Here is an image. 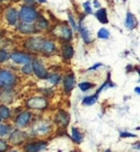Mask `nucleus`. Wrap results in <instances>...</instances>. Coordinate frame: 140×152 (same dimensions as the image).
Segmentation results:
<instances>
[{
    "instance_id": "nucleus-1",
    "label": "nucleus",
    "mask_w": 140,
    "mask_h": 152,
    "mask_svg": "<svg viewBox=\"0 0 140 152\" xmlns=\"http://www.w3.org/2000/svg\"><path fill=\"white\" fill-rule=\"evenodd\" d=\"M17 83V77L9 70H0V89H11Z\"/></svg>"
},
{
    "instance_id": "nucleus-2",
    "label": "nucleus",
    "mask_w": 140,
    "mask_h": 152,
    "mask_svg": "<svg viewBox=\"0 0 140 152\" xmlns=\"http://www.w3.org/2000/svg\"><path fill=\"white\" fill-rule=\"evenodd\" d=\"M20 18H21V20L23 21V22H25V23H31L33 21L37 20L38 14L32 7L25 6V7H23L21 9Z\"/></svg>"
},
{
    "instance_id": "nucleus-3",
    "label": "nucleus",
    "mask_w": 140,
    "mask_h": 152,
    "mask_svg": "<svg viewBox=\"0 0 140 152\" xmlns=\"http://www.w3.org/2000/svg\"><path fill=\"white\" fill-rule=\"evenodd\" d=\"M48 105V102L45 97H32L26 102V106L34 110H44Z\"/></svg>"
},
{
    "instance_id": "nucleus-4",
    "label": "nucleus",
    "mask_w": 140,
    "mask_h": 152,
    "mask_svg": "<svg viewBox=\"0 0 140 152\" xmlns=\"http://www.w3.org/2000/svg\"><path fill=\"white\" fill-rule=\"evenodd\" d=\"M32 70L34 71L35 75H36L40 79H47V77H48L47 70L45 69V67L43 66V64H42L40 60H37V59L33 60V64H32Z\"/></svg>"
},
{
    "instance_id": "nucleus-5",
    "label": "nucleus",
    "mask_w": 140,
    "mask_h": 152,
    "mask_svg": "<svg viewBox=\"0 0 140 152\" xmlns=\"http://www.w3.org/2000/svg\"><path fill=\"white\" fill-rule=\"evenodd\" d=\"M47 147L46 141H36V142H30L24 145V150L26 152H41L45 150Z\"/></svg>"
},
{
    "instance_id": "nucleus-6",
    "label": "nucleus",
    "mask_w": 140,
    "mask_h": 152,
    "mask_svg": "<svg viewBox=\"0 0 140 152\" xmlns=\"http://www.w3.org/2000/svg\"><path fill=\"white\" fill-rule=\"evenodd\" d=\"M54 33L56 35H58L59 37L62 38V39H66V41H69L72 37L71 30L67 25H59V26H57L54 30Z\"/></svg>"
},
{
    "instance_id": "nucleus-7",
    "label": "nucleus",
    "mask_w": 140,
    "mask_h": 152,
    "mask_svg": "<svg viewBox=\"0 0 140 152\" xmlns=\"http://www.w3.org/2000/svg\"><path fill=\"white\" fill-rule=\"evenodd\" d=\"M31 117H32V115L30 112H23V113H21L17 117V119H15L17 127H19V128L26 127L27 125L30 124V121H31Z\"/></svg>"
},
{
    "instance_id": "nucleus-8",
    "label": "nucleus",
    "mask_w": 140,
    "mask_h": 152,
    "mask_svg": "<svg viewBox=\"0 0 140 152\" xmlns=\"http://www.w3.org/2000/svg\"><path fill=\"white\" fill-rule=\"evenodd\" d=\"M43 41H44V39L38 38V37L30 38V39H27V41L25 42V47H26L27 49H30V50H33V52H40Z\"/></svg>"
},
{
    "instance_id": "nucleus-9",
    "label": "nucleus",
    "mask_w": 140,
    "mask_h": 152,
    "mask_svg": "<svg viewBox=\"0 0 140 152\" xmlns=\"http://www.w3.org/2000/svg\"><path fill=\"white\" fill-rule=\"evenodd\" d=\"M11 59L13 60L14 62L17 64H30L31 62V57L30 55H26L24 53H20V52H14L12 55H11Z\"/></svg>"
},
{
    "instance_id": "nucleus-10",
    "label": "nucleus",
    "mask_w": 140,
    "mask_h": 152,
    "mask_svg": "<svg viewBox=\"0 0 140 152\" xmlns=\"http://www.w3.org/2000/svg\"><path fill=\"white\" fill-rule=\"evenodd\" d=\"M55 50H56V46H55L54 42L43 41L40 52H42L43 54H46V55H51V54H54Z\"/></svg>"
},
{
    "instance_id": "nucleus-11",
    "label": "nucleus",
    "mask_w": 140,
    "mask_h": 152,
    "mask_svg": "<svg viewBox=\"0 0 140 152\" xmlns=\"http://www.w3.org/2000/svg\"><path fill=\"white\" fill-rule=\"evenodd\" d=\"M26 138H27V135L25 134V132L17 130V132H14L11 134L10 141L12 142L13 145H19V143H21V142L25 141Z\"/></svg>"
},
{
    "instance_id": "nucleus-12",
    "label": "nucleus",
    "mask_w": 140,
    "mask_h": 152,
    "mask_svg": "<svg viewBox=\"0 0 140 152\" xmlns=\"http://www.w3.org/2000/svg\"><path fill=\"white\" fill-rule=\"evenodd\" d=\"M56 124L58 125V126H62V127H66L69 123V116L68 114L64 111H59L56 115Z\"/></svg>"
},
{
    "instance_id": "nucleus-13",
    "label": "nucleus",
    "mask_w": 140,
    "mask_h": 152,
    "mask_svg": "<svg viewBox=\"0 0 140 152\" xmlns=\"http://www.w3.org/2000/svg\"><path fill=\"white\" fill-rule=\"evenodd\" d=\"M6 18H7V21L9 22V24L14 25L17 23L18 18H19V13L18 11L14 9V8H9L6 12Z\"/></svg>"
},
{
    "instance_id": "nucleus-14",
    "label": "nucleus",
    "mask_w": 140,
    "mask_h": 152,
    "mask_svg": "<svg viewBox=\"0 0 140 152\" xmlns=\"http://www.w3.org/2000/svg\"><path fill=\"white\" fill-rule=\"evenodd\" d=\"M75 79L73 75H68V76L65 77L64 79V88H65L66 92H70V91L75 88Z\"/></svg>"
},
{
    "instance_id": "nucleus-15",
    "label": "nucleus",
    "mask_w": 140,
    "mask_h": 152,
    "mask_svg": "<svg viewBox=\"0 0 140 152\" xmlns=\"http://www.w3.org/2000/svg\"><path fill=\"white\" fill-rule=\"evenodd\" d=\"M18 28H19V31L24 33V34H32V33H35V32H36L35 25H32V24H30V23H25V22L21 23Z\"/></svg>"
},
{
    "instance_id": "nucleus-16",
    "label": "nucleus",
    "mask_w": 140,
    "mask_h": 152,
    "mask_svg": "<svg viewBox=\"0 0 140 152\" xmlns=\"http://www.w3.org/2000/svg\"><path fill=\"white\" fill-rule=\"evenodd\" d=\"M125 24H126L127 28H129V30L133 28L137 25L136 18H135V15H133V14L130 13V12H129V13H127V18H126V22H125Z\"/></svg>"
},
{
    "instance_id": "nucleus-17",
    "label": "nucleus",
    "mask_w": 140,
    "mask_h": 152,
    "mask_svg": "<svg viewBox=\"0 0 140 152\" xmlns=\"http://www.w3.org/2000/svg\"><path fill=\"white\" fill-rule=\"evenodd\" d=\"M95 17L97 18V20H99L101 23H103V24H105V23H107V22H108V20H107V14H106L105 9H99V10L96 11Z\"/></svg>"
},
{
    "instance_id": "nucleus-18",
    "label": "nucleus",
    "mask_w": 140,
    "mask_h": 152,
    "mask_svg": "<svg viewBox=\"0 0 140 152\" xmlns=\"http://www.w3.org/2000/svg\"><path fill=\"white\" fill-rule=\"evenodd\" d=\"M80 33H81V36H82V38H83V41L86 42V44H90V43L93 41L92 37H91V35H90V32L88 31V28H86L83 25L80 26Z\"/></svg>"
},
{
    "instance_id": "nucleus-19",
    "label": "nucleus",
    "mask_w": 140,
    "mask_h": 152,
    "mask_svg": "<svg viewBox=\"0 0 140 152\" xmlns=\"http://www.w3.org/2000/svg\"><path fill=\"white\" fill-rule=\"evenodd\" d=\"M73 56V48L70 45H65L62 47V57L65 59H70Z\"/></svg>"
},
{
    "instance_id": "nucleus-20",
    "label": "nucleus",
    "mask_w": 140,
    "mask_h": 152,
    "mask_svg": "<svg viewBox=\"0 0 140 152\" xmlns=\"http://www.w3.org/2000/svg\"><path fill=\"white\" fill-rule=\"evenodd\" d=\"M97 95L99 94H94V95H90V96H86L82 101V104L86 105V106H90V105H93L97 101Z\"/></svg>"
},
{
    "instance_id": "nucleus-21",
    "label": "nucleus",
    "mask_w": 140,
    "mask_h": 152,
    "mask_svg": "<svg viewBox=\"0 0 140 152\" xmlns=\"http://www.w3.org/2000/svg\"><path fill=\"white\" fill-rule=\"evenodd\" d=\"M71 134H72V139H73L75 142L80 143V142L82 141V135H81V132H79L78 128L72 127L71 128Z\"/></svg>"
},
{
    "instance_id": "nucleus-22",
    "label": "nucleus",
    "mask_w": 140,
    "mask_h": 152,
    "mask_svg": "<svg viewBox=\"0 0 140 152\" xmlns=\"http://www.w3.org/2000/svg\"><path fill=\"white\" fill-rule=\"evenodd\" d=\"M10 115L11 112L7 106H4V105L0 106V117H1V119H8L10 117Z\"/></svg>"
},
{
    "instance_id": "nucleus-23",
    "label": "nucleus",
    "mask_w": 140,
    "mask_h": 152,
    "mask_svg": "<svg viewBox=\"0 0 140 152\" xmlns=\"http://www.w3.org/2000/svg\"><path fill=\"white\" fill-rule=\"evenodd\" d=\"M35 28H38V30H47L48 28V22L45 20L44 18H41V19H37V23H36V26Z\"/></svg>"
},
{
    "instance_id": "nucleus-24",
    "label": "nucleus",
    "mask_w": 140,
    "mask_h": 152,
    "mask_svg": "<svg viewBox=\"0 0 140 152\" xmlns=\"http://www.w3.org/2000/svg\"><path fill=\"white\" fill-rule=\"evenodd\" d=\"M36 130H37L36 134H41V135H43V134H47V132L51 130V126L47 124H42L41 127L37 128Z\"/></svg>"
},
{
    "instance_id": "nucleus-25",
    "label": "nucleus",
    "mask_w": 140,
    "mask_h": 152,
    "mask_svg": "<svg viewBox=\"0 0 140 152\" xmlns=\"http://www.w3.org/2000/svg\"><path fill=\"white\" fill-rule=\"evenodd\" d=\"M97 37L103 38V39H107L109 37V32L106 30V28H101L99 32H97Z\"/></svg>"
},
{
    "instance_id": "nucleus-26",
    "label": "nucleus",
    "mask_w": 140,
    "mask_h": 152,
    "mask_svg": "<svg viewBox=\"0 0 140 152\" xmlns=\"http://www.w3.org/2000/svg\"><path fill=\"white\" fill-rule=\"evenodd\" d=\"M47 79L49 80V82L53 83V84H57V83L60 82V80H62V77L58 76V75H51V76L47 77Z\"/></svg>"
},
{
    "instance_id": "nucleus-27",
    "label": "nucleus",
    "mask_w": 140,
    "mask_h": 152,
    "mask_svg": "<svg viewBox=\"0 0 140 152\" xmlns=\"http://www.w3.org/2000/svg\"><path fill=\"white\" fill-rule=\"evenodd\" d=\"M9 130H10V127L7 126V125L0 124V137H4V136H7L9 134Z\"/></svg>"
},
{
    "instance_id": "nucleus-28",
    "label": "nucleus",
    "mask_w": 140,
    "mask_h": 152,
    "mask_svg": "<svg viewBox=\"0 0 140 152\" xmlns=\"http://www.w3.org/2000/svg\"><path fill=\"white\" fill-rule=\"evenodd\" d=\"M93 86H94V84L90 82H82L79 84V88L81 89V91H88L90 89H92Z\"/></svg>"
},
{
    "instance_id": "nucleus-29",
    "label": "nucleus",
    "mask_w": 140,
    "mask_h": 152,
    "mask_svg": "<svg viewBox=\"0 0 140 152\" xmlns=\"http://www.w3.org/2000/svg\"><path fill=\"white\" fill-rule=\"evenodd\" d=\"M9 55H8L7 50L4 49H0V62H4L8 59Z\"/></svg>"
},
{
    "instance_id": "nucleus-30",
    "label": "nucleus",
    "mask_w": 140,
    "mask_h": 152,
    "mask_svg": "<svg viewBox=\"0 0 140 152\" xmlns=\"http://www.w3.org/2000/svg\"><path fill=\"white\" fill-rule=\"evenodd\" d=\"M9 149V145L4 140L0 139V152H6Z\"/></svg>"
},
{
    "instance_id": "nucleus-31",
    "label": "nucleus",
    "mask_w": 140,
    "mask_h": 152,
    "mask_svg": "<svg viewBox=\"0 0 140 152\" xmlns=\"http://www.w3.org/2000/svg\"><path fill=\"white\" fill-rule=\"evenodd\" d=\"M22 71H23V73H26V75H30V73L33 72L31 64H25V66L22 68Z\"/></svg>"
},
{
    "instance_id": "nucleus-32",
    "label": "nucleus",
    "mask_w": 140,
    "mask_h": 152,
    "mask_svg": "<svg viewBox=\"0 0 140 152\" xmlns=\"http://www.w3.org/2000/svg\"><path fill=\"white\" fill-rule=\"evenodd\" d=\"M68 18H69V22H70V24H71V28H73V30H77V24H75V20H73V17H72L71 14H69Z\"/></svg>"
},
{
    "instance_id": "nucleus-33",
    "label": "nucleus",
    "mask_w": 140,
    "mask_h": 152,
    "mask_svg": "<svg viewBox=\"0 0 140 152\" xmlns=\"http://www.w3.org/2000/svg\"><path fill=\"white\" fill-rule=\"evenodd\" d=\"M120 137L122 138H127V137H133V138H135L136 137V135H133V134H130V132H120Z\"/></svg>"
},
{
    "instance_id": "nucleus-34",
    "label": "nucleus",
    "mask_w": 140,
    "mask_h": 152,
    "mask_svg": "<svg viewBox=\"0 0 140 152\" xmlns=\"http://www.w3.org/2000/svg\"><path fill=\"white\" fill-rule=\"evenodd\" d=\"M84 9H86V13H92V10H91V7H90V4L89 2H86L84 4Z\"/></svg>"
},
{
    "instance_id": "nucleus-35",
    "label": "nucleus",
    "mask_w": 140,
    "mask_h": 152,
    "mask_svg": "<svg viewBox=\"0 0 140 152\" xmlns=\"http://www.w3.org/2000/svg\"><path fill=\"white\" fill-rule=\"evenodd\" d=\"M102 66V65H101V64H97V65H94V66L92 67V68H90V71H92V70H94V69H96V68H99V67H101Z\"/></svg>"
},
{
    "instance_id": "nucleus-36",
    "label": "nucleus",
    "mask_w": 140,
    "mask_h": 152,
    "mask_svg": "<svg viewBox=\"0 0 140 152\" xmlns=\"http://www.w3.org/2000/svg\"><path fill=\"white\" fill-rule=\"evenodd\" d=\"M27 4H34V1H32V0H25Z\"/></svg>"
},
{
    "instance_id": "nucleus-37",
    "label": "nucleus",
    "mask_w": 140,
    "mask_h": 152,
    "mask_svg": "<svg viewBox=\"0 0 140 152\" xmlns=\"http://www.w3.org/2000/svg\"><path fill=\"white\" fill-rule=\"evenodd\" d=\"M135 91H136V93H137V94H139V93H140V89L138 88V86H137L136 89H135Z\"/></svg>"
},
{
    "instance_id": "nucleus-38",
    "label": "nucleus",
    "mask_w": 140,
    "mask_h": 152,
    "mask_svg": "<svg viewBox=\"0 0 140 152\" xmlns=\"http://www.w3.org/2000/svg\"><path fill=\"white\" fill-rule=\"evenodd\" d=\"M40 2H46V0H38Z\"/></svg>"
},
{
    "instance_id": "nucleus-39",
    "label": "nucleus",
    "mask_w": 140,
    "mask_h": 152,
    "mask_svg": "<svg viewBox=\"0 0 140 152\" xmlns=\"http://www.w3.org/2000/svg\"><path fill=\"white\" fill-rule=\"evenodd\" d=\"M105 152H111V150H109V149H108V150H106Z\"/></svg>"
},
{
    "instance_id": "nucleus-40",
    "label": "nucleus",
    "mask_w": 140,
    "mask_h": 152,
    "mask_svg": "<svg viewBox=\"0 0 140 152\" xmlns=\"http://www.w3.org/2000/svg\"><path fill=\"white\" fill-rule=\"evenodd\" d=\"M10 152H19V151H10Z\"/></svg>"
},
{
    "instance_id": "nucleus-41",
    "label": "nucleus",
    "mask_w": 140,
    "mask_h": 152,
    "mask_svg": "<svg viewBox=\"0 0 140 152\" xmlns=\"http://www.w3.org/2000/svg\"><path fill=\"white\" fill-rule=\"evenodd\" d=\"M13 1H19V0H13Z\"/></svg>"
},
{
    "instance_id": "nucleus-42",
    "label": "nucleus",
    "mask_w": 140,
    "mask_h": 152,
    "mask_svg": "<svg viewBox=\"0 0 140 152\" xmlns=\"http://www.w3.org/2000/svg\"><path fill=\"white\" fill-rule=\"evenodd\" d=\"M0 121H1V117H0Z\"/></svg>"
},
{
    "instance_id": "nucleus-43",
    "label": "nucleus",
    "mask_w": 140,
    "mask_h": 152,
    "mask_svg": "<svg viewBox=\"0 0 140 152\" xmlns=\"http://www.w3.org/2000/svg\"><path fill=\"white\" fill-rule=\"evenodd\" d=\"M0 1H1V0H0Z\"/></svg>"
}]
</instances>
